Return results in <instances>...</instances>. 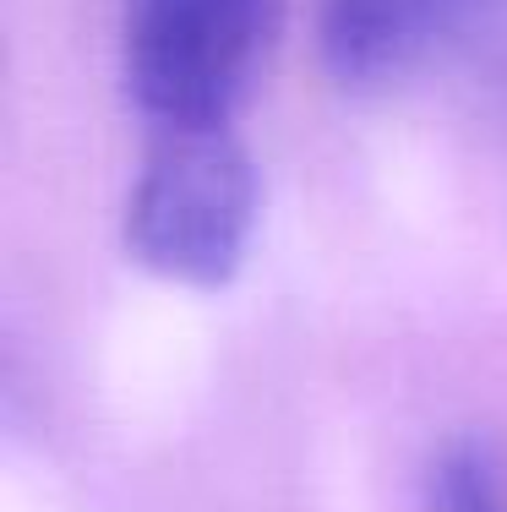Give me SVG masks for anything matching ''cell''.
<instances>
[{
  "mask_svg": "<svg viewBox=\"0 0 507 512\" xmlns=\"http://www.w3.org/2000/svg\"><path fill=\"white\" fill-rule=\"evenodd\" d=\"M257 229V169L224 126H153L126 202V246L148 273L219 289L246 262Z\"/></svg>",
  "mask_w": 507,
  "mask_h": 512,
  "instance_id": "1",
  "label": "cell"
},
{
  "mask_svg": "<svg viewBox=\"0 0 507 512\" xmlns=\"http://www.w3.org/2000/svg\"><path fill=\"white\" fill-rule=\"evenodd\" d=\"M333 82L388 93L453 77L480 109L507 115V0H311Z\"/></svg>",
  "mask_w": 507,
  "mask_h": 512,
  "instance_id": "2",
  "label": "cell"
},
{
  "mask_svg": "<svg viewBox=\"0 0 507 512\" xmlns=\"http://www.w3.org/2000/svg\"><path fill=\"white\" fill-rule=\"evenodd\" d=\"M284 22V0H126V88L153 126H224Z\"/></svg>",
  "mask_w": 507,
  "mask_h": 512,
  "instance_id": "3",
  "label": "cell"
},
{
  "mask_svg": "<svg viewBox=\"0 0 507 512\" xmlns=\"http://www.w3.org/2000/svg\"><path fill=\"white\" fill-rule=\"evenodd\" d=\"M431 512H507V463L486 442H453L431 469Z\"/></svg>",
  "mask_w": 507,
  "mask_h": 512,
  "instance_id": "4",
  "label": "cell"
}]
</instances>
